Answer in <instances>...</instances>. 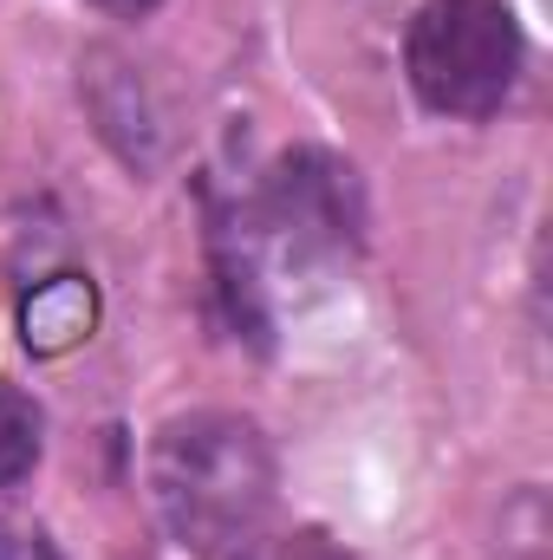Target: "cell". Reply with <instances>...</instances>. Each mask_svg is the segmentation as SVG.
I'll return each mask as SVG.
<instances>
[{
	"mask_svg": "<svg viewBox=\"0 0 553 560\" xmlns=\"http://www.w3.org/2000/svg\"><path fill=\"white\" fill-rule=\"evenodd\" d=\"M365 242V196L332 150H286L255 196L215 222V293L228 326L268 339V293L280 280H319Z\"/></svg>",
	"mask_w": 553,
	"mask_h": 560,
	"instance_id": "obj_1",
	"label": "cell"
},
{
	"mask_svg": "<svg viewBox=\"0 0 553 560\" xmlns=\"http://www.w3.org/2000/svg\"><path fill=\"white\" fill-rule=\"evenodd\" d=\"M150 509L163 535L196 560L248 548L274 509V443L242 411H183L150 436Z\"/></svg>",
	"mask_w": 553,
	"mask_h": 560,
	"instance_id": "obj_2",
	"label": "cell"
},
{
	"mask_svg": "<svg viewBox=\"0 0 553 560\" xmlns=\"http://www.w3.org/2000/svg\"><path fill=\"white\" fill-rule=\"evenodd\" d=\"M528 66V39L502 0H423L404 33V79L436 118H495Z\"/></svg>",
	"mask_w": 553,
	"mask_h": 560,
	"instance_id": "obj_3",
	"label": "cell"
},
{
	"mask_svg": "<svg viewBox=\"0 0 553 560\" xmlns=\"http://www.w3.org/2000/svg\"><path fill=\"white\" fill-rule=\"evenodd\" d=\"M85 326H92V287L85 280H52L46 293L26 300V346H39V352L72 346Z\"/></svg>",
	"mask_w": 553,
	"mask_h": 560,
	"instance_id": "obj_4",
	"label": "cell"
},
{
	"mask_svg": "<svg viewBox=\"0 0 553 560\" xmlns=\"http://www.w3.org/2000/svg\"><path fill=\"white\" fill-rule=\"evenodd\" d=\"M39 405L13 385H0V489H20L39 463Z\"/></svg>",
	"mask_w": 553,
	"mask_h": 560,
	"instance_id": "obj_5",
	"label": "cell"
},
{
	"mask_svg": "<svg viewBox=\"0 0 553 560\" xmlns=\"http://www.w3.org/2000/svg\"><path fill=\"white\" fill-rule=\"evenodd\" d=\"M228 560H352L332 535L319 528H293V535H255L248 548H235Z\"/></svg>",
	"mask_w": 553,
	"mask_h": 560,
	"instance_id": "obj_6",
	"label": "cell"
},
{
	"mask_svg": "<svg viewBox=\"0 0 553 560\" xmlns=\"http://www.w3.org/2000/svg\"><path fill=\"white\" fill-rule=\"evenodd\" d=\"M0 560H46V548H39V541H20V535L0 528Z\"/></svg>",
	"mask_w": 553,
	"mask_h": 560,
	"instance_id": "obj_7",
	"label": "cell"
},
{
	"mask_svg": "<svg viewBox=\"0 0 553 560\" xmlns=\"http://www.w3.org/2000/svg\"><path fill=\"white\" fill-rule=\"evenodd\" d=\"M92 7H105V13H150L156 0H92Z\"/></svg>",
	"mask_w": 553,
	"mask_h": 560,
	"instance_id": "obj_8",
	"label": "cell"
}]
</instances>
